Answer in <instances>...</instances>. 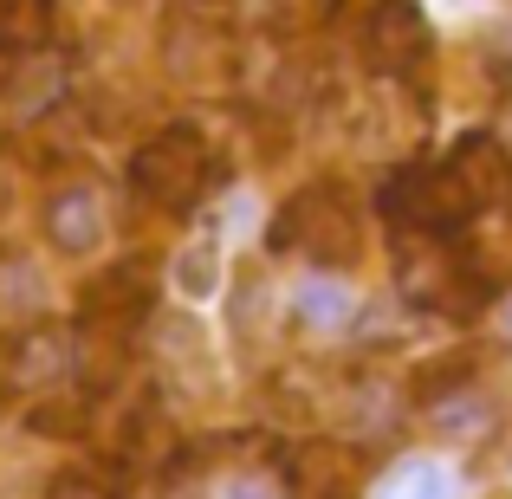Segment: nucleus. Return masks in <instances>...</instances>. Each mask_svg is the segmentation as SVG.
Here are the masks:
<instances>
[{"instance_id": "f257e3e1", "label": "nucleus", "mask_w": 512, "mask_h": 499, "mask_svg": "<svg viewBox=\"0 0 512 499\" xmlns=\"http://www.w3.org/2000/svg\"><path fill=\"white\" fill-rule=\"evenodd\" d=\"M130 182H137L143 201H156V208H188V201L201 195V182H208V143H201V130L175 124L163 137H150L137 150V163H130Z\"/></svg>"}, {"instance_id": "f03ea898", "label": "nucleus", "mask_w": 512, "mask_h": 499, "mask_svg": "<svg viewBox=\"0 0 512 499\" xmlns=\"http://www.w3.org/2000/svg\"><path fill=\"white\" fill-rule=\"evenodd\" d=\"M383 208L396 227H422V234H448L454 221L467 214L461 188H454L448 169H402L396 182L383 188Z\"/></svg>"}, {"instance_id": "7ed1b4c3", "label": "nucleus", "mask_w": 512, "mask_h": 499, "mask_svg": "<svg viewBox=\"0 0 512 499\" xmlns=\"http://www.w3.org/2000/svg\"><path fill=\"white\" fill-rule=\"evenodd\" d=\"M448 175H454V188H461L467 214H487V208H500L512 195V156H506L500 137H487V130H474V137L454 143Z\"/></svg>"}, {"instance_id": "20e7f679", "label": "nucleus", "mask_w": 512, "mask_h": 499, "mask_svg": "<svg viewBox=\"0 0 512 499\" xmlns=\"http://www.w3.org/2000/svg\"><path fill=\"white\" fill-rule=\"evenodd\" d=\"M422 52H428V20H422L415 0H383V7H370V20H363V59H370L376 72H409Z\"/></svg>"}, {"instance_id": "39448f33", "label": "nucleus", "mask_w": 512, "mask_h": 499, "mask_svg": "<svg viewBox=\"0 0 512 499\" xmlns=\"http://www.w3.org/2000/svg\"><path fill=\"white\" fill-rule=\"evenodd\" d=\"M46 234L59 253H91L104 240V208L91 188H65V195H52L46 208Z\"/></svg>"}, {"instance_id": "423d86ee", "label": "nucleus", "mask_w": 512, "mask_h": 499, "mask_svg": "<svg viewBox=\"0 0 512 499\" xmlns=\"http://www.w3.org/2000/svg\"><path fill=\"white\" fill-rule=\"evenodd\" d=\"M299 201H305V214H312V227H305L299 240L325 266H344L350 253H357V221H350V208H344L338 195H299ZM299 240H292V247H299Z\"/></svg>"}, {"instance_id": "0eeeda50", "label": "nucleus", "mask_w": 512, "mask_h": 499, "mask_svg": "<svg viewBox=\"0 0 512 499\" xmlns=\"http://www.w3.org/2000/svg\"><path fill=\"white\" fill-rule=\"evenodd\" d=\"M52 26V0H0V52L39 46Z\"/></svg>"}, {"instance_id": "6e6552de", "label": "nucleus", "mask_w": 512, "mask_h": 499, "mask_svg": "<svg viewBox=\"0 0 512 499\" xmlns=\"http://www.w3.org/2000/svg\"><path fill=\"white\" fill-rule=\"evenodd\" d=\"M376 499H448V474L435 461H402L396 474L376 487Z\"/></svg>"}, {"instance_id": "1a4fd4ad", "label": "nucleus", "mask_w": 512, "mask_h": 499, "mask_svg": "<svg viewBox=\"0 0 512 499\" xmlns=\"http://www.w3.org/2000/svg\"><path fill=\"white\" fill-rule=\"evenodd\" d=\"M59 363H65L59 337H20V344H13V376H20V383H52Z\"/></svg>"}, {"instance_id": "9d476101", "label": "nucleus", "mask_w": 512, "mask_h": 499, "mask_svg": "<svg viewBox=\"0 0 512 499\" xmlns=\"http://www.w3.org/2000/svg\"><path fill=\"white\" fill-rule=\"evenodd\" d=\"M299 318H305V325H318V331H331V325H344V318H350V299L331 286V279H318V286L299 292Z\"/></svg>"}, {"instance_id": "9b49d317", "label": "nucleus", "mask_w": 512, "mask_h": 499, "mask_svg": "<svg viewBox=\"0 0 512 499\" xmlns=\"http://www.w3.org/2000/svg\"><path fill=\"white\" fill-rule=\"evenodd\" d=\"M214 266H221V260H214V247L201 240V247H188L182 260H175V286H182L188 299H208V292H214Z\"/></svg>"}, {"instance_id": "f8f14e48", "label": "nucleus", "mask_w": 512, "mask_h": 499, "mask_svg": "<svg viewBox=\"0 0 512 499\" xmlns=\"http://www.w3.org/2000/svg\"><path fill=\"white\" fill-rule=\"evenodd\" d=\"M46 499H111L104 487H91V480H52V493Z\"/></svg>"}, {"instance_id": "ddd939ff", "label": "nucleus", "mask_w": 512, "mask_h": 499, "mask_svg": "<svg viewBox=\"0 0 512 499\" xmlns=\"http://www.w3.org/2000/svg\"><path fill=\"white\" fill-rule=\"evenodd\" d=\"M7 201H13V169H7V156H0V214H7Z\"/></svg>"}]
</instances>
